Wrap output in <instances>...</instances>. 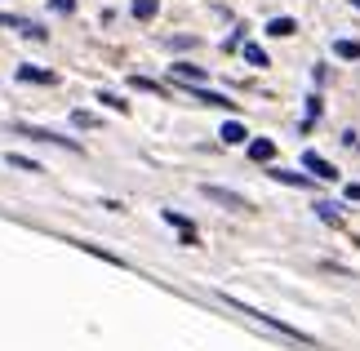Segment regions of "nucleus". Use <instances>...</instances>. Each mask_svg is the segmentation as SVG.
Segmentation results:
<instances>
[{
  "mask_svg": "<svg viewBox=\"0 0 360 351\" xmlns=\"http://www.w3.org/2000/svg\"><path fill=\"white\" fill-rule=\"evenodd\" d=\"M9 165H13V170H27V174H40V165L32 160V156H13V151H9V156H5Z\"/></svg>",
  "mask_w": 360,
  "mask_h": 351,
  "instance_id": "12",
  "label": "nucleus"
},
{
  "mask_svg": "<svg viewBox=\"0 0 360 351\" xmlns=\"http://www.w3.org/2000/svg\"><path fill=\"white\" fill-rule=\"evenodd\" d=\"M218 138H223V143H231V147H240L249 134H245V125H240V120H227L223 129H218Z\"/></svg>",
  "mask_w": 360,
  "mask_h": 351,
  "instance_id": "6",
  "label": "nucleus"
},
{
  "mask_svg": "<svg viewBox=\"0 0 360 351\" xmlns=\"http://www.w3.org/2000/svg\"><path fill=\"white\" fill-rule=\"evenodd\" d=\"M18 80H27V85H53V72H45V67H18Z\"/></svg>",
  "mask_w": 360,
  "mask_h": 351,
  "instance_id": "5",
  "label": "nucleus"
},
{
  "mask_svg": "<svg viewBox=\"0 0 360 351\" xmlns=\"http://www.w3.org/2000/svg\"><path fill=\"white\" fill-rule=\"evenodd\" d=\"M53 9H58V13H72V9H76V0H53Z\"/></svg>",
  "mask_w": 360,
  "mask_h": 351,
  "instance_id": "18",
  "label": "nucleus"
},
{
  "mask_svg": "<svg viewBox=\"0 0 360 351\" xmlns=\"http://www.w3.org/2000/svg\"><path fill=\"white\" fill-rule=\"evenodd\" d=\"M210 200H218V205H227V209H249L245 205V196H236V191H227V187H200Z\"/></svg>",
  "mask_w": 360,
  "mask_h": 351,
  "instance_id": "3",
  "label": "nucleus"
},
{
  "mask_svg": "<svg viewBox=\"0 0 360 351\" xmlns=\"http://www.w3.org/2000/svg\"><path fill=\"white\" fill-rule=\"evenodd\" d=\"M245 58L254 67H267V53H262V45H245Z\"/></svg>",
  "mask_w": 360,
  "mask_h": 351,
  "instance_id": "15",
  "label": "nucleus"
},
{
  "mask_svg": "<svg viewBox=\"0 0 360 351\" xmlns=\"http://www.w3.org/2000/svg\"><path fill=\"white\" fill-rule=\"evenodd\" d=\"M276 182H285V187H311V178L307 174H294V170H271Z\"/></svg>",
  "mask_w": 360,
  "mask_h": 351,
  "instance_id": "7",
  "label": "nucleus"
},
{
  "mask_svg": "<svg viewBox=\"0 0 360 351\" xmlns=\"http://www.w3.org/2000/svg\"><path fill=\"white\" fill-rule=\"evenodd\" d=\"M13 134H22V138H36V143L67 147V151H80V143H76V138H63V134H53V129H36V125H13Z\"/></svg>",
  "mask_w": 360,
  "mask_h": 351,
  "instance_id": "1",
  "label": "nucleus"
},
{
  "mask_svg": "<svg viewBox=\"0 0 360 351\" xmlns=\"http://www.w3.org/2000/svg\"><path fill=\"white\" fill-rule=\"evenodd\" d=\"M156 9H160V0H134V18H138V23L156 18Z\"/></svg>",
  "mask_w": 360,
  "mask_h": 351,
  "instance_id": "10",
  "label": "nucleus"
},
{
  "mask_svg": "<svg viewBox=\"0 0 360 351\" xmlns=\"http://www.w3.org/2000/svg\"><path fill=\"white\" fill-rule=\"evenodd\" d=\"M352 5H356V9H360V0H352Z\"/></svg>",
  "mask_w": 360,
  "mask_h": 351,
  "instance_id": "20",
  "label": "nucleus"
},
{
  "mask_svg": "<svg viewBox=\"0 0 360 351\" xmlns=\"http://www.w3.org/2000/svg\"><path fill=\"white\" fill-rule=\"evenodd\" d=\"M249 156H254V160H271L276 143H271V138H254V143H249Z\"/></svg>",
  "mask_w": 360,
  "mask_h": 351,
  "instance_id": "8",
  "label": "nucleus"
},
{
  "mask_svg": "<svg viewBox=\"0 0 360 351\" xmlns=\"http://www.w3.org/2000/svg\"><path fill=\"white\" fill-rule=\"evenodd\" d=\"M316 214H321L325 222H338V205H329V200H321V205H316Z\"/></svg>",
  "mask_w": 360,
  "mask_h": 351,
  "instance_id": "16",
  "label": "nucleus"
},
{
  "mask_svg": "<svg viewBox=\"0 0 360 351\" xmlns=\"http://www.w3.org/2000/svg\"><path fill=\"white\" fill-rule=\"evenodd\" d=\"M347 200H360V182H356V187H347Z\"/></svg>",
  "mask_w": 360,
  "mask_h": 351,
  "instance_id": "19",
  "label": "nucleus"
},
{
  "mask_svg": "<svg viewBox=\"0 0 360 351\" xmlns=\"http://www.w3.org/2000/svg\"><path fill=\"white\" fill-rule=\"evenodd\" d=\"M72 120L80 125V129H94V125H98V120H94V116H89V111H76V116H72Z\"/></svg>",
  "mask_w": 360,
  "mask_h": 351,
  "instance_id": "17",
  "label": "nucleus"
},
{
  "mask_svg": "<svg viewBox=\"0 0 360 351\" xmlns=\"http://www.w3.org/2000/svg\"><path fill=\"white\" fill-rule=\"evenodd\" d=\"M174 80H183V85H200V80H205V67H196V63H174Z\"/></svg>",
  "mask_w": 360,
  "mask_h": 351,
  "instance_id": "4",
  "label": "nucleus"
},
{
  "mask_svg": "<svg viewBox=\"0 0 360 351\" xmlns=\"http://www.w3.org/2000/svg\"><path fill=\"white\" fill-rule=\"evenodd\" d=\"M196 98H200V103H210V107H231V98H223V94H210V89H196Z\"/></svg>",
  "mask_w": 360,
  "mask_h": 351,
  "instance_id": "13",
  "label": "nucleus"
},
{
  "mask_svg": "<svg viewBox=\"0 0 360 351\" xmlns=\"http://www.w3.org/2000/svg\"><path fill=\"white\" fill-rule=\"evenodd\" d=\"M334 53L338 58H360V45L356 40H334Z\"/></svg>",
  "mask_w": 360,
  "mask_h": 351,
  "instance_id": "11",
  "label": "nucleus"
},
{
  "mask_svg": "<svg viewBox=\"0 0 360 351\" xmlns=\"http://www.w3.org/2000/svg\"><path fill=\"white\" fill-rule=\"evenodd\" d=\"M294 32H298L294 18H271V23H267V36H294Z\"/></svg>",
  "mask_w": 360,
  "mask_h": 351,
  "instance_id": "9",
  "label": "nucleus"
},
{
  "mask_svg": "<svg viewBox=\"0 0 360 351\" xmlns=\"http://www.w3.org/2000/svg\"><path fill=\"white\" fill-rule=\"evenodd\" d=\"M302 165H307V170L321 178V182H334V178H338V170H334L325 156H316V151H307V156H302Z\"/></svg>",
  "mask_w": 360,
  "mask_h": 351,
  "instance_id": "2",
  "label": "nucleus"
},
{
  "mask_svg": "<svg viewBox=\"0 0 360 351\" xmlns=\"http://www.w3.org/2000/svg\"><path fill=\"white\" fill-rule=\"evenodd\" d=\"M98 103H103V107H112V111H120V116L129 111V103H124V98H116V94H98Z\"/></svg>",
  "mask_w": 360,
  "mask_h": 351,
  "instance_id": "14",
  "label": "nucleus"
}]
</instances>
